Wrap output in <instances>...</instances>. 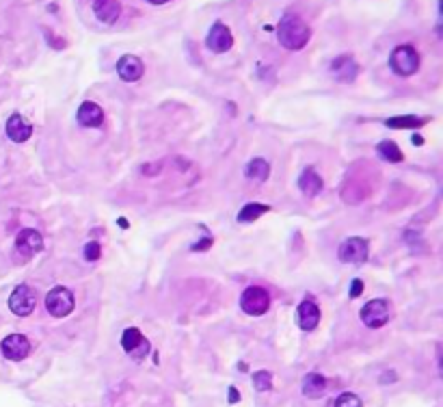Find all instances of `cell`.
Wrapping results in <instances>:
<instances>
[{
  "label": "cell",
  "mask_w": 443,
  "mask_h": 407,
  "mask_svg": "<svg viewBox=\"0 0 443 407\" xmlns=\"http://www.w3.org/2000/svg\"><path fill=\"white\" fill-rule=\"evenodd\" d=\"M147 3H150V5H166L169 0H147Z\"/></svg>",
  "instance_id": "obj_28"
},
{
  "label": "cell",
  "mask_w": 443,
  "mask_h": 407,
  "mask_svg": "<svg viewBox=\"0 0 443 407\" xmlns=\"http://www.w3.org/2000/svg\"><path fill=\"white\" fill-rule=\"evenodd\" d=\"M327 390V382L322 375H318V372H310V375H305L303 379V394L310 396V399H318L322 396Z\"/></svg>",
  "instance_id": "obj_18"
},
{
  "label": "cell",
  "mask_w": 443,
  "mask_h": 407,
  "mask_svg": "<svg viewBox=\"0 0 443 407\" xmlns=\"http://www.w3.org/2000/svg\"><path fill=\"white\" fill-rule=\"evenodd\" d=\"M389 128H404V130H418L426 124L424 117H415V115H400V117H392L385 122Z\"/></svg>",
  "instance_id": "obj_20"
},
{
  "label": "cell",
  "mask_w": 443,
  "mask_h": 407,
  "mask_svg": "<svg viewBox=\"0 0 443 407\" xmlns=\"http://www.w3.org/2000/svg\"><path fill=\"white\" fill-rule=\"evenodd\" d=\"M337 258L342 262H348V264H361L368 260V241L365 239H346L342 245L337 249Z\"/></svg>",
  "instance_id": "obj_8"
},
{
  "label": "cell",
  "mask_w": 443,
  "mask_h": 407,
  "mask_svg": "<svg viewBox=\"0 0 443 407\" xmlns=\"http://www.w3.org/2000/svg\"><path fill=\"white\" fill-rule=\"evenodd\" d=\"M99 254H102V249H99V243H87L85 245V258L87 260H97L99 258Z\"/></svg>",
  "instance_id": "obj_25"
},
{
  "label": "cell",
  "mask_w": 443,
  "mask_h": 407,
  "mask_svg": "<svg viewBox=\"0 0 443 407\" xmlns=\"http://www.w3.org/2000/svg\"><path fill=\"white\" fill-rule=\"evenodd\" d=\"M44 247V236L37 232V230H20L18 236H16V249L22 254V256H35L37 252H42Z\"/></svg>",
  "instance_id": "obj_10"
},
{
  "label": "cell",
  "mask_w": 443,
  "mask_h": 407,
  "mask_svg": "<svg viewBox=\"0 0 443 407\" xmlns=\"http://www.w3.org/2000/svg\"><path fill=\"white\" fill-rule=\"evenodd\" d=\"M277 40L286 50L296 52V50H303L312 40V28L296 13H286L281 22L277 24Z\"/></svg>",
  "instance_id": "obj_1"
},
{
  "label": "cell",
  "mask_w": 443,
  "mask_h": 407,
  "mask_svg": "<svg viewBox=\"0 0 443 407\" xmlns=\"http://www.w3.org/2000/svg\"><path fill=\"white\" fill-rule=\"evenodd\" d=\"M35 305H37V293L32 290L30 286H26V284H20V286L11 293V297H9V308H11V312L18 314V317H28V314H32V310H35Z\"/></svg>",
  "instance_id": "obj_6"
},
{
  "label": "cell",
  "mask_w": 443,
  "mask_h": 407,
  "mask_svg": "<svg viewBox=\"0 0 443 407\" xmlns=\"http://www.w3.org/2000/svg\"><path fill=\"white\" fill-rule=\"evenodd\" d=\"M30 353V343L28 338L22 336V334H11L3 341V355L7 360H13V362H20L24 360L26 355Z\"/></svg>",
  "instance_id": "obj_12"
},
{
  "label": "cell",
  "mask_w": 443,
  "mask_h": 407,
  "mask_svg": "<svg viewBox=\"0 0 443 407\" xmlns=\"http://www.w3.org/2000/svg\"><path fill=\"white\" fill-rule=\"evenodd\" d=\"M363 293V282L361 280H355L353 284H351V297H357V295H361Z\"/></svg>",
  "instance_id": "obj_26"
},
{
  "label": "cell",
  "mask_w": 443,
  "mask_h": 407,
  "mask_svg": "<svg viewBox=\"0 0 443 407\" xmlns=\"http://www.w3.org/2000/svg\"><path fill=\"white\" fill-rule=\"evenodd\" d=\"M241 308L251 317H260V314L268 312V308H270L268 290L262 286H249L241 297Z\"/></svg>",
  "instance_id": "obj_5"
},
{
  "label": "cell",
  "mask_w": 443,
  "mask_h": 407,
  "mask_svg": "<svg viewBox=\"0 0 443 407\" xmlns=\"http://www.w3.org/2000/svg\"><path fill=\"white\" fill-rule=\"evenodd\" d=\"M46 310L54 319H63L74 310V295L65 286H54L46 297Z\"/></svg>",
  "instance_id": "obj_4"
},
{
  "label": "cell",
  "mask_w": 443,
  "mask_h": 407,
  "mask_svg": "<svg viewBox=\"0 0 443 407\" xmlns=\"http://www.w3.org/2000/svg\"><path fill=\"white\" fill-rule=\"evenodd\" d=\"M264 213H268V206H264V204H247V206H245L241 213H238V221L247 223V221L257 219V217L264 215Z\"/></svg>",
  "instance_id": "obj_22"
},
{
  "label": "cell",
  "mask_w": 443,
  "mask_h": 407,
  "mask_svg": "<svg viewBox=\"0 0 443 407\" xmlns=\"http://www.w3.org/2000/svg\"><path fill=\"white\" fill-rule=\"evenodd\" d=\"M377 150H379L381 158H385L387 163H402V160H404L402 150H400L398 143H394V141H381V143L377 146Z\"/></svg>",
  "instance_id": "obj_21"
},
{
  "label": "cell",
  "mask_w": 443,
  "mask_h": 407,
  "mask_svg": "<svg viewBox=\"0 0 443 407\" xmlns=\"http://www.w3.org/2000/svg\"><path fill=\"white\" fill-rule=\"evenodd\" d=\"M420 63H422V57H420V52L413 44H400L389 54L392 72L400 78H408V76L418 74Z\"/></svg>",
  "instance_id": "obj_2"
},
{
  "label": "cell",
  "mask_w": 443,
  "mask_h": 407,
  "mask_svg": "<svg viewBox=\"0 0 443 407\" xmlns=\"http://www.w3.org/2000/svg\"><path fill=\"white\" fill-rule=\"evenodd\" d=\"M296 321L301 325V329L305 331H312L318 321H320V310H318V305L314 299H305L301 305H298V312H296Z\"/></svg>",
  "instance_id": "obj_14"
},
{
  "label": "cell",
  "mask_w": 443,
  "mask_h": 407,
  "mask_svg": "<svg viewBox=\"0 0 443 407\" xmlns=\"http://www.w3.org/2000/svg\"><path fill=\"white\" fill-rule=\"evenodd\" d=\"M270 174V167L264 158H255L247 165V178L255 180V182H266Z\"/></svg>",
  "instance_id": "obj_19"
},
{
  "label": "cell",
  "mask_w": 443,
  "mask_h": 407,
  "mask_svg": "<svg viewBox=\"0 0 443 407\" xmlns=\"http://www.w3.org/2000/svg\"><path fill=\"white\" fill-rule=\"evenodd\" d=\"M102 122H104V111L95 102H83L78 109V124L83 128H99Z\"/></svg>",
  "instance_id": "obj_16"
},
{
  "label": "cell",
  "mask_w": 443,
  "mask_h": 407,
  "mask_svg": "<svg viewBox=\"0 0 443 407\" xmlns=\"http://www.w3.org/2000/svg\"><path fill=\"white\" fill-rule=\"evenodd\" d=\"M121 347L128 355L136 358V360H143L147 353H150V341L147 338L139 331V329H134V327H128L121 336Z\"/></svg>",
  "instance_id": "obj_7"
},
{
  "label": "cell",
  "mask_w": 443,
  "mask_h": 407,
  "mask_svg": "<svg viewBox=\"0 0 443 407\" xmlns=\"http://www.w3.org/2000/svg\"><path fill=\"white\" fill-rule=\"evenodd\" d=\"M413 143H415V146H422V143H424V139L420 137V134H413Z\"/></svg>",
  "instance_id": "obj_29"
},
{
  "label": "cell",
  "mask_w": 443,
  "mask_h": 407,
  "mask_svg": "<svg viewBox=\"0 0 443 407\" xmlns=\"http://www.w3.org/2000/svg\"><path fill=\"white\" fill-rule=\"evenodd\" d=\"M392 317V305L387 299H372L361 308V321L370 329H379L389 323Z\"/></svg>",
  "instance_id": "obj_3"
},
{
  "label": "cell",
  "mask_w": 443,
  "mask_h": 407,
  "mask_svg": "<svg viewBox=\"0 0 443 407\" xmlns=\"http://www.w3.org/2000/svg\"><path fill=\"white\" fill-rule=\"evenodd\" d=\"M30 134H32V126H30L20 113L11 115V117L7 119V137H9L13 143H24V141H28V139H30Z\"/></svg>",
  "instance_id": "obj_15"
},
{
  "label": "cell",
  "mask_w": 443,
  "mask_h": 407,
  "mask_svg": "<svg viewBox=\"0 0 443 407\" xmlns=\"http://www.w3.org/2000/svg\"><path fill=\"white\" fill-rule=\"evenodd\" d=\"M206 46H208L212 52H217V54H223V52L231 50V46H233V35H231V30H229L223 22H214L212 28L208 30Z\"/></svg>",
  "instance_id": "obj_9"
},
{
  "label": "cell",
  "mask_w": 443,
  "mask_h": 407,
  "mask_svg": "<svg viewBox=\"0 0 443 407\" xmlns=\"http://www.w3.org/2000/svg\"><path fill=\"white\" fill-rule=\"evenodd\" d=\"M439 370H441V375H443V358H441V362H439Z\"/></svg>",
  "instance_id": "obj_30"
},
{
  "label": "cell",
  "mask_w": 443,
  "mask_h": 407,
  "mask_svg": "<svg viewBox=\"0 0 443 407\" xmlns=\"http://www.w3.org/2000/svg\"><path fill=\"white\" fill-rule=\"evenodd\" d=\"M298 187H301V191L308 195V197H316L320 193V189H322V178L310 167V169H305V172L301 174Z\"/></svg>",
  "instance_id": "obj_17"
},
{
  "label": "cell",
  "mask_w": 443,
  "mask_h": 407,
  "mask_svg": "<svg viewBox=\"0 0 443 407\" xmlns=\"http://www.w3.org/2000/svg\"><path fill=\"white\" fill-rule=\"evenodd\" d=\"M439 16H441V24L437 28H439V33L443 35V0H439Z\"/></svg>",
  "instance_id": "obj_27"
},
{
  "label": "cell",
  "mask_w": 443,
  "mask_h": 407,
  "mask_svg": "<svg viewBox=\"0 0 443 407\" xmlns=\"http://www.w3.org/2000/svg\"><path fill=\"white\" fill-rule=\"evenodd\" d=\"M145 72V65L139 57L134 54H123L119 61H117V74L121 81L126 83H136Z\"/></svg>",
  "instance_id": "obj_11"
},
{
  "label": "cell",
  "mask_w": 443,
  "mask_h": 407,
  "mask_svg": "<svg viewBox=\"0 0 443 407\" xmlns=\"http://www.w3.org/2000/svg\"><path fill=\"white\" fill-rule=\"evenodd\" d=\"M335 407H363L361 399L353 392H344L335 399Z\"/></svg>",
  "instance_id": "obj_23"
},
{
  "label": "cell",
  "mask_w": 443,
  "mask_h": 407,
  "mask_svg": "<svg viewBox=\"0 0 443 407\" xmlns=\"http://www.w3.org/2000/svg\"><path fill=\"white\" fill-rule=\"evenodd\" d=\"M91 9L102 24H115L121 16L119 0H91Z\"/></svg>",
  "instance_id": "obj_13"
},
{
  "label": "cell",
  "mask_w": 443,
  "mask_h": 407,
  "mask_svg": "<svg viewBox=\"0 0 443 407\" xmlns=\"http://www.w3.org/2000/svg\"><path fill=\"white\" fill-rule=\"evenodd\" d=\"M253 384H255V388H257L260 392L270 390V386H272V382H270V372H266V370L257 372V375L253 377Z\"/></svg>",
  "instance_id": "obj_24"
}]
</instances>
